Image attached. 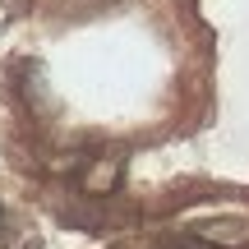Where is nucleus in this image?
<instances>
[{"label": "nucleus", "instance_id": "1", "mask_svg": "<svg viewBox=\"0 0 249 249\" xmlns=\"http://www.w3.org/2000/svg\"><path fill=\"white\" fill-rule=\"evenodd\" d=\"M189 240L208 249H249V222L245 217H203L189 226Z\"/></svg>", "mask_w": 249, "mask_h": 249}, {"label": "nucleus", "instance_id": "2", "mask_svg": "<svg viewBox=\"0 0 249 249\" xmlns=\"http://www.w3.org/2000/svg\"><path fill=\"white\" fill-rule=\"evenodd\" d=\"M5 231H9V222H5V208H0V240H5Z\"/></svg>", "mask_w": 249, "mask_h": 249}]
</instances>
